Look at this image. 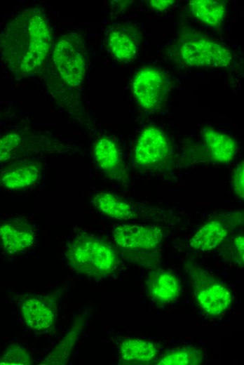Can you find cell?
I'll list each match as a JSON object with an SVG mask.
<instances>
[{
    "label": "cell",
    "mask_w": 244,
    "mask_h": 365,
    "mask_svg": "<svg viewBox=\"0 0 244 365\" xmlns=\"http://www.w3.org/2000/svg\"><path fill=\"white\" fill-rule=\"evenodd\" d=\"M43 164L23 159L13 162L0 174V186L11 190H20L35 185L41 178Z\"/></svg>",
    "instance_id": "13"
},
{
    "label": "cell",
    "mask_w": 244,
    "mask_h": 365,
    "mask_svg": "<svg viewBox=\"0 0 244 365\" xmlns=\"http://www.w3.org/2000/svg\"><path fill=\"white\" fill-rule=\"evenodd\" d=\"M53 44L49 20L37 7L20 12L0 34V53L4 62L20 77L42 73Z\"/></svg>",
    "instance_id": "1"
},
{
    "label": "cell",
    "mask_w": 244,
    "mask_h": 365,
    "mask_svg": "<svg viewBox=\"0 0 244 365\" xmlns=\"http://www.w3.org/2000/svg\"><path fill=\"white\" fill-rule=\"evenodd\" d=\"M34 225L24 218H15L0 225V242L9 254H16L30 248L36 241Z\"/></svg>",
    "instance_id": "12"
},
{
    "label": "cell",
    "mask_w": 244,
    "mask_h": 365,
    "mask_svg": "<svg viewBox=\"0 0 244 365\" xmlns=\"http://www.w3.org/2000/svg\"><path fill=\"white\" fill-rule=\"evenodd\" d=\"M83 320H77L67 333L58 343L51 352L42 360L40 364H65L70 356L76 342L83 328Z\"/></svg>",
    "instance_id": "20"
},
{
    "label": "cell",
    "mask_w": 244,
    "mask_h": 365,
    "mask_svg": "<svg viewBox=\"0 0 244 365\" xmlns=\"http://www.w3.org/2000/svg\"><path fill=\"white\" fill-rule=\"evenodd\" d=\"M168 89L166 76L151 67L139 71L132 83V90L136 100L148 110L156 109L163 104Z\"/></svg>",
    "instance_id": "9"
},
{
    "label": "cell",
    "mask_w": 244,
    "mask_h": 365,
    "mask_svg": "<svg viewBox=\"0 0 244 365\" xmlns=\"http://www.w3.org/2000/svg\"><path fill=\"white\" fill-rule=\"evenodd\" d=\"M170 143L161 130L149 126L140 134L134 148L137 165L149 168L159 166L168 157Z\"/></svg>",
    "instance_id": "10"
},
{
    "label": "cell",
    "mask_w": 244,
    "mask_h": 365,
    "mask_svg": "<svg viewBox=\"0 0 244 365\" xmlns=\"http://www.w3.org/2000/svg\"><path fill=\"white\" fill-rule=\"evenodd\" d=\"M107 46L119 60H129L137 53V43L132 32L126 27H112L107 36Z\"/></svg>",
    "instance_id": "18"
},
{
    "label": "cell",
    "mask_w": 244,
    "mask_h": 365,
    "mask_svg": "<svg viewBox=\"0 0 244 365\" xmlns=\"http://www.w3.org/2000/svg\"><path fill=\"white\" fill-rule=\"evenodd\" d=\"M118 349L121 364H149L158 353L157 347L151 342L134 338L122 340Z\"/></svg>",
    "instance_id": "16"
},
{
    "label": "cell",
    "mask_w": 244,
    "mask_h": 365,
    "mask_svg": "<svg viewBox=\"0 0 244 365\" xmlns=\"http://www.w3.org/2000/svg\"><path fill=\"white\" fill-rule=\"evenodd\" d=\"M232 187L236 194L240 199L244 198V162L242 161L233 171Z\"/></svg>",
    "instance_id": "24"
},
{
    "label": "cell",
    "mask_w": 244,
    "mask_h": 365,
    "mask_svg": "<svg viewBox=\"0 0 244 365\" xmlns=\"http://www.w3.org/2000/svg\"><path fill=\"white\" fill-rule=\"evenodd\" d=\"M174 4L173 0H152L150 5L157 11H163L170 8Z\"/></svg>",
    "instance_id": "26"
},
{
    "label": "cell",
    "mask_w": 244,
    "mask_h": 365,
    "mask_svg": "<svg viewBox=\"0 0 244 365\" xmlns=\"http://www.w3.org/2000/svg\"><path fill=\"white\" fill-rule=\"evenodd\" d=\"M93 157L100 169L111 180L126 182L128 173L116 142L109 137L100 138L93 149Z\"/></svg>",
    "instance_id": "11"
},
{
    "label": "cell",
    "mask_w": 244,
    "mask_h": 365,
    "mask_svg": "<svg viewBox=\"0 0 244 365\" xmlns=\"http://www.w3.org/2000/svg\"><path fill=\"white\" fill-rule=\"evenodd\" d=\"M86 66L83 39L80 34L69 32L54 42L42 72L49 93L60 107L77 119L81 115L80 91Z\"/></svg>",
    "instance_id": "2"
},
{
    "label": "cell",
    "mask_w": 244,
    "mask_h": 365,
    "mask_svg": "<svg viewBox=\"0 0 244 365\" xmlns=\"http://www.w3.org/2000/svg\"><path fill=\"white\" fill-rule=\"evenodd\" d=\"M226 226L218 220L205 224L191 239L189 245L193 249L209 251L217 247L226 237Z\"/></svg>",
    "instance_id": "19"
},
{
    "label": "cell",
    "mask_w": 244,
    "mask_h": 365,
    "mask_svg": "<svg viewBox=\"0 0 244 365\" xmlns=\"http://www.w3.org/2000/svg\"><path fill=\"white\" fill-rule=\"evenodd\" d=\"M203 139L211 159L217 163L231 161L238 150L237 142L229 135L212 127H205Z\"/></svg>",
    "instance_id": "15"
},
{
    "label": "cell",
    "mask_w": 244,
    "mask_h": 365,
    "mask_svg": "<svg viewBox=\"0 0 244 365\" xmlns=\"http://www.w3.org/2000/svg\"><path fill=\"white\" fill-rule=\"evenodd\" d=\"M93 201L99 211L109 218L129 220L138 217L137 211L130 203L111 192H98Z\"/></svg>",
    "instance_id": "17"
},
{
    "label": "cell",
    "mask_w": 244,
    "mask_h": 365,
    "mask_svg": "<svg viewBox=\"0 0 244 365\" xmlns=\"http://www.w3.org/2000/svg\"><path fill=\"white\" fill-rule=\"evenodd\" d=\"M186 270L191 281L194 300L202 311L210 316H217L226 310L232 301L229 288L191 263L187 264Z\"/></svg>",
    "instance_id": "5"
},
{
    "label": "cell",
    "mask_w": 244,
    "mask_h": 365,
    "mask_svg": "<svg viewBox=\"0 0 244 365\" xmlns=\"http://www.w3.org/2000/svg\"><path fill=\"white\" fill-rule=\"evenodd\" d=\"M179 55L189 67H226L231 52L224 46L202 36H189L179 46Z\"/></svg>",
    "instance_id": "8"
},
{
    "label": "cell",
    "mask_w": 244,
    "mask_h": 365,
    "mask_svg": "<svg viewBox=\"0 0 244 365\" xmlns=\"http://www.w3.org/2000/svg\"><path fill=\"white\" fill-rule=\"evenodd\" d=\"M243 234H238L233 238L231 253L234 260L239 265L243 263L244 252Z\"/></svg>",
    "instance_id": "25"
},
{
    "label": "cell",
    "mask_w": 244,
    "mask_h": 365,
    "mask_svg": "<svg viewBox=\"0 0 244 365\" xmlns=\"http://www.w3.org/2000/svg\"><path fill=\"white\" fill-rule=\"evenodd\" d=\"M148 295L159 304L169 303L176 300L180 293L181 285L177 277L164 270H156L146 280Z\"/></svg>",
    "instance_id": "14"
},
{
    "label": "cell",
    "mask_w": 244,
    "mask_h": 365,
    "mask_svg": "<svg viewBox=\"0 0 244 365\" xmlns=\"http://www.w3.org/2000/svg\"><path fill=\"white\" fill-rule=\"evenodd\" d=\"M32 363L31 353L18 344L8 345L0 356V365H30Z\"/></svg>",
    "instance_id": "23"
},
{
    "label": "cell",
    "mask_w": 244,
    "mask_h": 365,
    "mask_svg": "<svg viewBox=\"0 0 244 365\" xmlns=\"http://www.w3.org/2000/svg\"><path fill=\"white\" fill-rule=\"evenodd\" d=\"M70 147L44 133L13 131L0 136V164L37 154H63Z\"/></svg>",
    "instance_id": "4"
},
{
    "label": "cell",
    "mask_w": 244,
    "mask_h": 365,
    "mask_svg": "<svg viewBox=\"0 0 244 365\" xmlns=\"http://www.w3.org/2000/svg\"><path fill=\"white\" fill-rule=\"evenodd\" d=\"M203 360V352L194 347L187 346L173 350L166 353L160 360L158 365H197Z\"/></svg>",
    "instance_id": "22"
},
{
    "label": "cell",
    "mask_w": 244,
    "mask_h": 365,
    "mask_svg": "<svg viewBox=\"0 0 244 365\" xmlns=\"http://www.w3.org/2000/svg\"><path fill=\"white\" fill-rule=\"evenodd\" d=\"M59 291L49 294H24L18 298L25 325L38 333H53L57 321Z\"/></svg>",
    "instance_id": "6"
},
{
    "label": "cell",
    "mask_w": 244,
    "mask_h": 365,
    "mask_svg": "<svg viewBox=\"0 0 244 365\" xmlns=\"http://www.w3.org/2000/svg\"><path fill=\"white\" fill-rule=\"evenodd\" d=\"M65 258L73 271L93 279L111 274L120 261L108 242L85 232L77 234L68 242Z\"/></svg>",
    "instance_id": "3"
},
{
    "label": "cell",
    "mask_w": 244,
    "mask_h": 365,
    "mask_svg": "<svg viewBox=\"0 0 244 365\" xmlns=\"http://www.w3.org/2000/svg\"><path fill=\"white\" fill-rule=\"evenodd\" d=\"M163 233L153 225L121 224L113 230L114 241L121 253L133 262H140L144 252L157 250Z\"/></svg>",
    "instance_id": "7"
},
{
    "label": "cell",
    "mask_w": 244,
    "mask_h": 365,
    "mask_svg": "<svg viewBox=\"0 0 244 365\" xmlns=\"http://www.w3.org/2000/svg\"><path fill=\"white\" fill-rule=\"evenodd\" d=\"M189 5L196 18L210 26L220 25L225 16V6L218 1L193 0Z\"/></svg>",
    "instance_id": "21"
}]
</instances>
